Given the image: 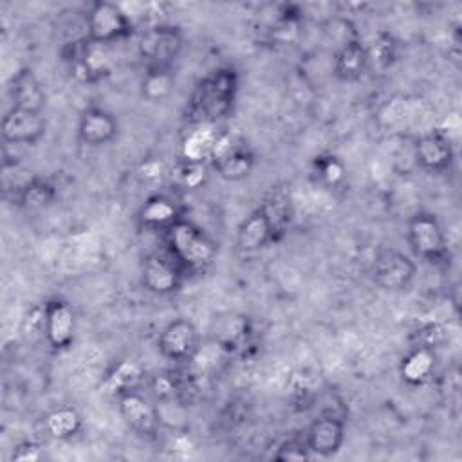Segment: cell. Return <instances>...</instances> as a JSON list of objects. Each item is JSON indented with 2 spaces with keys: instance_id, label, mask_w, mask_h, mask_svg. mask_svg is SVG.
I'll return each mask as SVG.
<instances>
[{
  "instance_id": "obj_1",
  "label": "cell",
  "mask_w": 462,
  "mask_h": 462,
  "mask_svg": "<svg viewBox=\"0 0 462 462\" xmlns=\"http://www.w3.org/2000/svg\"><path fill=\"white\" fill-rule=\"evenodd\" d=\"M240 76L231 65L218 67L200 78L186 103L184 117L193 126H217L236 103Z\"/></svg>"
},
{
  "instance_id": "obj_2",
  "label": "cell",
  "mask_w": 462,
  "mask_h": 462,
  "mask_svg": "<svg viewBox=\"0 0 462 462\" xmlns=\"http://www.w3.org/2000/svg\"><path fill=\"white\" fill-rule=\"evenodd\" d=\"M161 236L164 249L180 263L188 276L206 273L217 260L218 242L186 217H180Z\"/></svg>"
},
{
  "instance_id": "obj_3",
  "label": "cell",
  "mask_w": 462,
  "mask_h": 462,
  "mask_svg": "<svg viewBox=\"0 0 462 462\" xmlns=\"http://www.w3.org/2000/svg\"><path fill=\"white\" fill-rule=\"evenodd\" d=\"M208 162L218 177L236 182L251 175L256 164V153L244 137L218 132Z\"/></svg>"
},
{
  "instance_id": "obj_4",
  "label": "cell",
  "mask_w": 462,
  "mask_h": 462,
  "mask_svg": "<svg viewBox=\"0 0 462 462\" xmlns=\"http://www.w3.org/2000/svg\"><path fill=\"white\" fill-rule=\"evenodd\" d=\"M63 60L81 83H97L105 79L114 67L110 45L92 42L87 36L67 43L63 47Z\"/></svg>"
},
{
  "instance_id": "obj_5",
  "label": "cell",
  "mask_w": 462,
  "mask_h": 462,
  "mask_svg": "<svg viewBox=\"0 0 462 462\" xmlns=\"http://www.w3.org/2000/svg\"><path fill=\"white\" fill-rule=\"evenodd\" d=\"M184 47V34L177 25L155 23L137 40V52L144 69H171Z\"/></svg>"
},
{
  "instance_id": "obj_6",
  "label": "cell",
  "mask_w": 462,
  "mask_h": 462,
  "mask_svg": "<svg viewBox=\"0 0 462 462\" xmlns=\"http://www.w3.org/2000/svg\"><path fill=\"white\" fill-rule=\"evenodd\" d=\"M134 32L132 16L114 2H92L85 13V36L92 42L112 45L130 38Z\"/></svg>"
},
{
  "instance_id": "obj_7",
  "label": "cell",
  "mask_w": 462,
  "mask_h": 462,
  "mask_svg": "<svg viewBox=\"0 0 462 462\" xmlns=\"http://www.w3.org/2000/svg\"><path fill=\"white\" fill-rule=\"evenodd\" d=\"M406 240L411 253L428 263H444L448 258L446 233L430 211H417L408 218Z\"/></svg>"
},
{
  "instance_id": "obj_8",
  "label": "cell",
  "mask_w": 462,
  "mask_h": 462,
  "mask_svg": "<svg viewBox=\"0 0 462 462\" xmlns=\"http://www.w3.org/2000/svg\"><path fill=\"white\" fill-rule=\"evenodd\" d=\"M188 274L180 263L162 247L144 256L141 265L143 287L157 296H168L182 289Z\"/></svg>"
},
{
  "instance_id": "obj_9",
  "label": "cell",
  "mask_w": 462,
  "mask_h": 462,
  "mask_svg": "<svg viewBox=\"0 0 462 462\" xmlns=\"http://www.w3.org/2000/svg\"><path fill=\"white\" fill-rule=\"evenodd\" d=\"M415 274H417L415 262L408 254L393 247L381 249L374 256L370 265L372 282L379 289L390 291V292L406 291L413 283Z\"/></svg>"
},
{
  "instance_id": "obj_10",
  "label": "cell",
  "mask_w": 462,
  "mask_h": 462,
  "mask_svg": "<svg viewBox=\"0 0 462 462\" xmlns=\"http://www.w3.org/2000/svg\"><path fill=\"white\" fill-rule=\"evenodd\" d=\"M159 354L171 363H188L200 350V334L193 321L177 318L170 321L157 337Z\"/></svg>"
},
{
  "instance_id": "obj_11",
  "label": "cell",
  "mask_w": 462,
  "mask_h": 462,
  "mask_svg": "<svg viewBox=\"0 0 462 462\" xmlns=\"http://www.w3.org/2000/svg\"><path fill=\"white\" fill-rule=\"evenodd\" d=\"M117 410L123 422L141 439H155L161 431V420L155 401L152 402L139 390L117 395Z\"/></svg>"
},
{
  "instance_id": "obj_12",
  "label": "cell",
  "mask_w": 462,
  "mask_h": 462,
  "mask_svg": "<svg viewBox=\"0 0 462 462\" xmlns=\"http://www.w3.org/2000/svg\"><path fill=\"white\" fill-rule=\"evenodd\" d=\"M43 319H45V343L54 352L67 350L74 341L76 332V314L70 303L63 298H49L43 301Z\"/></svg>"
},
{
  "instance_id": "obj_13",
  "label": "cell",
  "mask_w": 462,
  "mask_h": 462,
  "mask_svg": "<svg viewBox=\"0 0 462 462\" xmlns=\"http://www.w3.org/2000/svg\"><path fill=\"white\" fill-rule=\"evenodd\" d=\"M258 206L271 226L274 244L282 242L294 220V202H292L291 184L283 180L271 184Z\"/></svg>"
},
{
  "instance_id": "obj_14",
  "label": "cell",
  "mask_w": 462,
  "mask_h": 462,
  "mask_svg": "<svg viewBox=\"0 0 462 462\" xmlns=\"http://www.w3.org/2000/svg\"><path fill=\"white\" fill-rule=\"evenodd\" d=\"M413 159L417 166L428 173H444L455 161V150L446 134L430 130L415 139Z\"/></svg>"
},
{
  "instance_id": "obj_15",
  "label": "cell",
  "mask_w": 462,
  "mask_h": 462,
  "mask_svg": "<svg viewBox=\"0 0 462 462\" xmlns=\"http://www.w3.org/2000/svg\"><path fill=\"white\" fill-rule=\"evenodd\" d=\"M47 130L43 112L11 106L2 117V139L7 144H36Z\"/></svg>"
},
{
  "instance_id": "obj_16",
  "label": "cell",
  "mask_w": 462,
  "mask_h": 462,
  "mask_svg": "<svg viewBox=\"0 0 462 462\" xmlns=\"http://www.w3.org/2000/svg\"><path fill=\"white\" fill-rule=\"evenodd\" d=\"M305 440L314 457L336 455L345 440V422L334 413L318 415L305 430Z\"/></svg>"
},
{
  "instance_id": "obj_17",
  "label": "cell",
  "mask_w": 462,
  "mask_h": 462,
  "mask_svg": "<svg viewBox=\"0 0 462 462\" xmlns=\"http://www.w3.org/2000/svg\"><path fill=\"white\" fill-rule=\"evenodd\" d=\"M117 119L106 108L88 106L79 114L78 139L90 148H99L112 143L117 135Z\"/></svg>"
},
{
  "instance_id": "obj_18",
  "label": "cell",
  "mask_w": 462,
  "mask_h": 462,
  "mask_svg": "<svg viewBox=\"0 0 462 462\" xmlns=\"http://www.w3.org/2000/svg\"><path fill=\"white\" fill-rule=\"evenodd\" d=\"M182 215L179 204L164 195V193H155L150 195L139 208L137 211V224L141 229L150 231V233H164L170 226H173Z\"/></svg>"
},
{
  "instance_id": "obj_19",
  "label": "cell",
  "mask_w": 462,
  "mask_h": 462,
  "mask_svg": "<svg viewBox=\"0 0 462 462\" xmlns=\"http://www.w3.org/2000/svg\"><path fill=\"white\" fill-rule=\"evenodd\" d=\"M368 70L366 47L359 38L346 40L336 47L332 56V72L339 81L354 83Z\"/></svg>"
},
{
  "instance_id": "obj_20",
  "label": "cell",
  "mask_w": 462,
  "mask_h": 462,
  "mask_svg": "<svg viewBox=\"0 0 462 462\" xmlns=\"http://www.w3.org/2000/svg\"><path fill=\"white\" fill-rule=\"evenodd\" d=\"M7 92L14 108H23L32 112H43L45 108V103H47L45 90L38 81L36 74L29 67H22L11 76Z\"/></svg>"
},
{
  "instance_id": "obj_21",
  "label": "cell",
  "mask_w": 462,
  "mask_h": 462,
  "mask_svg": "<svg viewBox=\"0 0 462 462\" xmlns=\"http://www.w3.org/2000/svg\"><path fill=\"white\" fill-rule=\"evenodd\" d=\"M274 238H273V231L271 226L263 215V211L260 209V206H256L240 224L236 229V251L240 254H254L262 249H265L267 245H273Z\"/></svg>"
},
{
  "instance_id": "obj_22",
  "label": "cell",
  "mask_w": 462,
  "mask_h": 462,
  "mask_svg": "<svg viewBox=\"0 0 462 462\" xmlns=\"http://www.w3.org/2000/svg\"><path fill=\"white\" fill-rule=\"evenodd\" d=\"M435 350L415 345L399 363V375L408 386H420L431 379L435 372Z\"/></svg>"
},
{
  "instance_id": "obj_23",
  "label": "cell",
  "mask_w": 462,
  "mask_h": 462,
  "mask_svg": "<svg viewBox=\"0 0 462 462\" xmlns=\"http://www.w3.org/2000/svg\"><path fill=\"white\" fill-rule=\"evenodd\" d=\"M56 197L58 191L51 180L43 177H32L25 180L22 186H18L14 202L18 208L25 211H43L54 204Z\"/></svg>"
},
{
  "instance_id": "obj_24",
  "label": "cell",
  "mask_w": 462,
  "mask_h": 462,
  "mask_svg": "<svg viewBox=\"0 0 462 462\" xmlns=\"http://www.w3.org/2000/svg\"><path fill=\"white\" fill-rule=\"evenodd\" d=\"M42 424L49 437L56 440H70L83 430V417L74 406L63 404L45 413Z\"/></svg>"
},
{
  "instance_id": "obj_25",
  "label": "cell",
  "mask_w": 462,
  "mask_h": 462,
  "mask_svg": "<svg viewBox=\"0 0 462 462\" xmlns=\"http://www.w3.org/2000/svg\"><path fill=\"white\" fill-rule=\"evenodd\" d=\"M144 381V372L143 368L132 361V359H121L112 365V368L106 374V388L117 397L125 392L132 390H141Z\"/></svg>"
},
{
  "instance_id": "obj_26",
  "label": "cell",
  "mask_w": 462,
  "mask_h": 462,
  "mask_svg": "<svg viewBox=\"0 0 462 462\" xmlns=\"http://www.w3.org/2000/svg\"><path fill=\"white\" fill-rule=\"evenodd\" d=\"M175 88L173 69H144L141 96L150 103L164 101Z\"/></svg>"
},
{
  "instance_id": "obj_27",
  "label": "cell",
  "mask_w": 462,
  "mask_h": 462,
  "mask_svg": "<svg viewBox=\"0 0 462 462\" xmlns=\"http://www.w3.org/2000/svg\"><path fill=\"white\" fill-rule=\"evenodd\" d=\"M170 179L179 189H197L208 179V164L180 157L170 170Z\"/></svg>"
},
{
  "instance_id": "obj_28",
  "label": "cell",
  "mask_w": 462,
  "mask_h": 462,
  "mask_svg": "<svg viewBox=\"0 0 462 462\" xmlns=\"http://www.w3.org/2000/svg\"><path fill=\"white\" fill-rule=\"evenodd\" d=\"M312 175L325 188H336L345 179V164L332 153H319L312 159Z\"/></svg>"
},
{
  "instance_id": "obj_29",
  "label": "cell",
  "mask_w": 462,
  "mask_h": 462,
  "mask_svg": "<svg viewBox=\"0 0 462 462\" xmlns=\"http://www.w3.org/2000/svg\"><path fill=\"white\" fill-rule=\"evenodd\" d=\"M366 56H368V69H386L392 65L395 58V40L388 32H379L370 45H366Z\"/></svg>"
},
{
  "instance_id": "obj_30",
  "label": "cell",
  "mask_w": 462,
  "mask_h": 462,
  "mask_svg": "<svg viewBox=\"0 0 462 462\" xmlns=\"http://www.w3.org/2000/svg\"><path fill=\"white\" fill-rule=\"evenodd\" d=\"M314 455L310 453L309 446H307V440H305V435L303 437H289L285 439L283 442L278 444L273 458L278 460V462H303V460H309L312 458Z\"/></svg>"
},
{
  "instance_id": "obj_31",
  "label": "cell",
  "mask_w": 462,
  "mask_h": 462,
  "mask_svg": "<svg viewBox=\"0 0 462 462\" xmlns=\"http://www.w3.org/2000/svg\"><path fill=\"white\" fill-rule=\"evenodd\" d=\"M23 334L27 339L31 341H38V339H45V319H43V303L42 305H34L25 319H23Z\"/></svg>"
},
{
  "instance_id": "obj_32",
  "label": "cell",
  "mask_w": 462,
  "mask_h": 462,
  "mask_svg": "<svg viewBox=\"0 0 462 462\" xmlns=\"http://www.w3.org/2000/svg\"><path fill=\"white\" fill-rule=\"evenodd\" d=\"M43 458V448L36 440H22L11 451V460L14 462H36Z\"/></svg>"
}]
</instances>
